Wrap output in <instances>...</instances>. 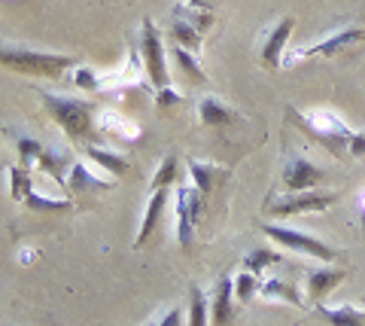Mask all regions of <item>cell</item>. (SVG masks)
Returning <instances> with one entry per match:
<instances>
[{"label":"cell","instance_id":"cell-1","mask_svg":"<svg viewBox=\"0 0 365 326\" xmlns=\"http://www.w3.org/2000/svg\"><path fill=\"white\" fill-rule=\"evenodd\" d=\"M0 67L21 76H49V80H58L61 73L73 71L76 58L73 55H52V52H37L28 46H9V43H0Z\"/></svg>","mask_w":365,"mask_h":326},{"label":"cell","instance_id":"cell-2","mask_svg":"<svg viewBox=\"0 0 365 326\" xmlns=\"http://www.w3.org/2000/svg\"><path fill=\"white\" fill-rule=\"evenodd\" d=\"M43 107L55 122L61 126V131L71 141H86L95 134L98 119H95V107L88 101L79 98H67V95H55V92H43Z\"/></svg>","mask_w":365,"mask_h":326},{"label":"cell","instance_id":"cell-3","mask_svg":"<svg viewBox=\"0 0 365 326\" xmlns=\"http://www.w3.org/2000/svg\"><path fill=\"white\" fill-rule=\"evenodd\" d=\"M265 235H268L274 244L287 247V250H295V253H304V256H314V260L326 263V265L338 256L335 247H329V244H323L319 238H314V235L299 232V229H289V226H277V223H268Z\"/></svg>","mask_w":365,"mask_h":326},{"label":"cell","instance_id":"cell-4","mask_svg":"<svg viewBox=\"0 0 365 326\" xmlns=\"http://www.w3.org/2000/svg\"><path fill=\"white\" fill-rule=\"evenodd\" d=\"M140 55L146 67V80L153 83V88L168 86V49L162 43V34L153 25V19H143L140 25Z\"/></svg>","mask_w":365,"mask_h":326},{"label":"cell","instance_id":"cell-5","mask_svg":"<svg viewBox=\"0 0 365 326\" xmlns=\"http://www.w3.org/2000/svg\"><path fill=\"white\" fill-rule=\"evenodd\" d=\"M201 205H204V193L198 186H180L174 193V220H177V241L182 247L192 244L195 235L198 217H201Z\"/></svg>","mask_w":365,"mask_h":326},{"label":"cell","instance_id":"cell-6","mask_svg":"<svg viewBox=\"0 0 365 326\" xmlns=\"http://www.w3.org/2000/svg\"><path fill=\"white\" fill-rule=\"evenodd\" d=\"M338 201V193H317V189H304V193H289L271 205L274 217H299V213H319L329 210Z\"/></svg>","mask_w":365,"mask_h":326},{"label":"cell","instance_id":"cell-7","mask_svg":"<svg viewBox=\"0 0 365 326\" xmlns=\"http://www.w3.org/2000/svg\"><path fill=\"white\" fill-rule=\"evenodd\" d=\"M283 183H287V193H304V189L323 183V171L314 162H307L304 156H292L283 168Z\"/></svg>","mask_w":365,"mask_h":326},{"label":"cell","instance_id":"cell-8","mask_svg":"<svg viewBox=\"0 0 365 326\" xmlns=\"http://www.w3.org/2000/svg\"><path fill=\"white\" fill-rule=\"evenodd\" d=\"M356 40H365V31H359V28H344V31L332 34V37H326V40L314 43L311 49H304V52H299V55H289V58H283V61H280V67H289L292 61H299V58H311V55H335L338 49L350 46V43H356Z\"/></svg>","mask_w":365,"mask_h":326},{"label":"cell","instance_id":"cell-9","mask_svg":"<svg viewBox=\"0 0 365 326\" xmlns=\"http://www.w3.org/2000/svg\"><path fill=\"white\" fill-rule=\"evenodd\" d=\"M292 25H295V21L287 16V19H280L277 25L271 28L265 43H262V64H265V67H280L283 55H287V43L292 37Z\"/></svg>","mask_w":365,"mask_h":326},{"label":"cell","instance_id":"cell-10","mask_svg":"<svg viewBox=\"0 0 365 326\" xmlns=\"http://www.w3.org/2000/svg\"><path fill=\"white\" fill-rule=\"evenodd\" d=\"M232 299H235V280L222 275L213 287V299H210V326H228L235 317V308H232Z\"/></svg>","mask_w":365,"mask_h":326},{"label":"cell","instance_id":"cell-11","mask_svg":"<svg viewBox=\"0 0 365 326\" xmlns=\"http://www.w3.org/2000/svg\"><path fill=\"white\" fill-rule=\"evenodd\" d=\"M302 119H304V126H311L319 138H326V141H344L347 143V138H350V128L341 122L335 113H329V110H307V113H302Z\"/></svg>","mask_w":365,"mask_h":326},{"label":"cell","instance_id":"cell-12","mask_svg":"<svg viewBox=\"0 0 365 326\" xmlns=\"http://www.w3.org/2000/svg\"><path fill=\"white\" fill-rule=\"evenodd\" d=\"M110 177H98V168H88L86 162H73L67 171V193H101L110 189Z\"/></svg>","mask_w":365,"mask_h":326},{"label":"cell","instance_id":"cell-13","mask_svg":"<svg viewBox=\"0 0 365 326\" xmlns=\"http://www.w3.org/2000/svg\"><path fill=\"white\" fill-rule=\"evenodd\" d=\"M98 128L104 134L119 138V141H137V138H140V126H137L134 119L122 116L119 110H101V113H98Z\"/></svg>","mask_w":365,"mask_h":326},{"label":"cell","instance_id":"cell-14","mask_svg":"<svg viewBox=\"0 0 365 326\" xmlns=\"http://www.w3.org/2000/svg\"><path fill=\"white\" fill-rule=\"evenodd\" d=\"M344 277L347 272H341V268H311L307 272V296L314 302H323Z\"/></svg>","mask_w":365,"mask_h":326},{"label":"cell","instance_id":"cell-15","mask_svg":"<svg viewBox=\"0 0 365 326\" xmlns=\"http://www.w3.org/2000/svg\"><path fill=\"white\" fill-rule=\"evenodd\" d=\"M165 205H168V189H155V193L150 195V201H146V210H143V223H140V229H137L134 247H143L146 241H150V235L155 232V226H158V217H162Z\"/></svg>","mask_w":365,"mask_h":326},{"label":"cell","instance_id":"cell-16","mask_svg":"<svg viewBox=\"0 0 365 326\" xmlns=\"http://www.w3.org/2000/svg\"><path fill=\"white\" fill-rule=\"evenodd\" d=\"M86 150V159L98 168V171H107V174H113V177H122L125 171H128V159L125 156H119V153H113V150H101V147H95V143H88V147H83Z\"/></svg>","mask_w":365,"mask_h":326},{"label":"cell","instance_id":"cell-17","mask_svg":"<svg viewBox=\"0 0 365 326\" xmlns=\"http://www.w3.org/2000/svg\"><path fill=\"white\" fill-rule=\"evenodd\" d=\"M198 116H201L204 126H213V128L228 126V122L235 119L232 107H225L222 101H220V98H213V95H207V98H201V101H198Z\"/></svg>","mask_w":365,"mask_h":326},{"label":"cell","instance_id":"cell-18","mask_svg":"<svg viewBox=\"0 0 365 326\" xmlns=\"http://www.w3.org/2000/svg\"><path fill=\"white\" fill-rule=\"evenodd\" d=\"M259 296H262V299H268V302H287V305H304V299H302L299 290H295L292 284H287V280H280V277L265 280V284L259 287Z\"/></svg>","mask_w":365,"mask_h":326},{"label":"cell","instance_id":"cell-19","mask_svg":"<svg viewBox=\"0 0 365 326\" xmlns=\"http://www.w3.org/2000/svg\"><path fill=\"white\" fill-rule=\"evenodd\" d=\"M170 37H174L177 46L189 49V52H201V46H204V34H201L195 25H189L186 19H180V16H174V25H170Z\"/></svg>","mask_w":365,"mask_h":326},{"label":"cell","instance_id":"cell-20","mask_svg":"<svg viewBox=\"0 0 365 326\" xmlns=\"http://www.w3.org/2000/svg\"><path fill=\"white\" fill-rule=\"evenodd\" d=\"M319 314L332 323V326H365V311L359 308H350V305H341V308H329L319 302Z\"/></svg>","mask_w":365,"mask_h":326},{"label":"cell","instance_id":"cell-21","mask_svg":"<svg viewBox=\"0 0 365 326\" xmlns=\"http://www.w3.org/2000/svg\"><path fill=\"white\" fill-rule=\"evenodd\" d=\"M6 171H9V198L25 205L28 193L34 189V174L28 171L25 165H13V168H6Z\"/></svg>","mask_w":365,"mask_h":326},{"label":"cell","instance_id":"cell-22","mask_svg":"<svg viewBox=\"0 0 365 326\" xmlns=\"http://www.w3.org/2000/svg\"><path fill=\"white\" fill-rule=\"evenodd\" d=\"M280 263H283V253L271 250V247H256V250H250L244 256V268H247V272H253V275H262L265 268L280 265Z\"/></svg>","mask_w":365,"mask_h":326},{"label":"cell","instance_id":"cell-23","mask_svg":"<svg viewBox=\"0 0 365 326\" xmlns=\"http://www.w3.org/2000/svg\"><path fill=\"white\" fill-rule=\"evenodd\" d=\"M168 52H170V58L177 61V67L189 76L192 83H204V71H201V64L195 61V52L182 49V46H177V43H174V49H168Z\"/></svg>","mask_w":365,"mask_h":326},{"label":"cell","instance_id":"cell-24","mask_svg":"<svg viewBox=\"0 0 365 326\" xmlns=\"http://www.w3.org/2000/svg\"><path fill=\"white\" fill-rule=\"evenodd\" d=\"M177 171H180V162H177V156L170 153V156H165L162 162H158V168H155V174H153V183H150V189L155 193V189H168L170 183L177 180Z\"/></svg>","mask_w":365,"mask_h":326},{"label":"cell","instance_id":"cell-25","mask_svg":"<svg viewBox=\"0 0 365 326\" xmlns=\"http://www.w3.org/2000/svg\"><path fill=\"white\" fill-rule=\"evenodd\" d=\"M71 80H73L76 88H86V92H101V88H104V73H98L95 67L76 64L71 71Z\"/></svg>","mask_w":365,"mask_h":326},{"label":"cell","instance_id":"cell-26","mask_svg":"<svg viewBox=\"0 0 365 326\" xmlns=\"http://www.w3.org/2000/svg\"><path fill=\"white\" fill-rule=\"evenodd\" d=\"M213 174L216 168L207 162H198V159H189V177H192V186H198L204 195H210L213 189Z\"/></svg>","mask_w":365,"mask_h":326},{"label":"cell","instance_id":"cell-27","mask_svg":"<svg viewBox=\"0 0 365 326\" xmlns=\"http://www.w3.org/2000/svg\"><path fill=\"white\" fill-rule=\"evenodd\" d=\"M189 326H207V299L201 287L189 290Z\"/></svg>","mask_w":365,"mask_h":326},{"label":"cell","instance_id":"cell-28","mask_svg":"<svg viewBox=\"0 0 365 326\" xmlns=\"http://www.w3.org/2000/svg\"><path fill=\"white\" fill-rule=\"evenodd\" d=\"M25 205L31 210H64L71 208V198H55V195H46V193H37V189H31Z\"/></svg>","mask_w":365,"mask_h":326},{"label":"cell","instance_id":"cell-29","mask_svg":"<svg viewBox=\"0 0 365 326\" xmlns=\"http://www.w3.org/2000/svg\"><path fill=\"white\" fill-rule=\"evenodd\" d=\"M256 293H259V275H253V272H247L244 268V272L235 277V299L237 302H250Z\"/></svg>","mask_w":365,"mask_h":326},{"label":"cell","instance_id":"cell-30","mask_svg":"<svg viewBox=\"0 0 365 326\" xmlns=\"http://www.w3.org/2000/svg\"><path fill=\"white\" fill-rule=\"evenodd\" d=\"M19 156H21V165L28 168V171H34L37 168V162H40V156H43V143H37V141H31V138H19Z\"/></svg>","mask_w":365,"mask_h":326},{"label":"cell","instance_id":"cell-31","mask_svg":"<svg viewBox=\"0 0 365 326\" xmlns=\"http://www.w3.org/2000/svg\"><path fill=\"white\" fill-rule=\"evenodd\" d=\"M155 104H158V107H174V104H180V95H177L170 86L155 88Z\"/></svg>","mask_w":365,"mask_h":326},{"label":"cell","instance_id":"cell-32","mask_svg":"<svg viewBox=\"0 0 365 326\" xmlns=\"http://www.w3.org/2000/svg\"><path fill=\"white\" fill-rule=\"evenodd\" d=\"M155 326H182V311L180 308H168Z\"/></svg>","mask_w":365,"mask_h":326},{"label":"cell","instance_id":"cell-33","mask_svg":"<svg viewBox=\"0 0 365 326\" xmlns=\"http://www.w3.org/2000/svg\"><path fill=\"white\" fill-rule=\"evenodd\" d=\"M347 150L353 156H365V134H350V138H347Z\"/></svg>","mask_w":365,"mask_h":326},{"label":"cell","instance_id":"cell-34","mask_svg":"<svg viewBox=\"0 0 365 326\" xmlns=\"http://www.w3.org/2000/svg\"><path fill=\"white\" fill-rule=\"evenodd\" d=\"M37 256H40L37 250H31V247H25V250L19 253V265H31L34 260H37Z\"/></svg>","mask_w":365,"mask_h":326},{"label":"cell","instance_id":"cell-35","mask_svg":"<svg viewBox=\"0 0 365 326\" xmlns=\"http://www.w3.org/2000/svg\"><path fill=\"white\" fill-rule=\"evenodd\" d=\"M213 0H186V6L189 9H210Z\"/></svg>","mask_w":365,"mask_h":326},{"label":"cell","instance_id":"cell-36","mask_svg":"<svg viewBox=\"0 0 365 326\" xmlns=\"http://www.w3.org/2000/svg\"><path fill=\"white\" fill-rule=\"evenodd\" d=\"M143 326H155V320H150V323H143Z\"/></svg>","mask_w":365,"mask_h":326},{"label":"cell","instance_id":"cell-37","mask_svg":"<svg viewBox=\"0 0 365 326\" xmlns=\"http://www.w3.org/2000/svg\"><path fill=\"white\" fill-rule=\"evenodd\" d=\"M362 229H365V213H362Z\"/></svg>","mask_w":365,"mask_h":326}]
</instances>
